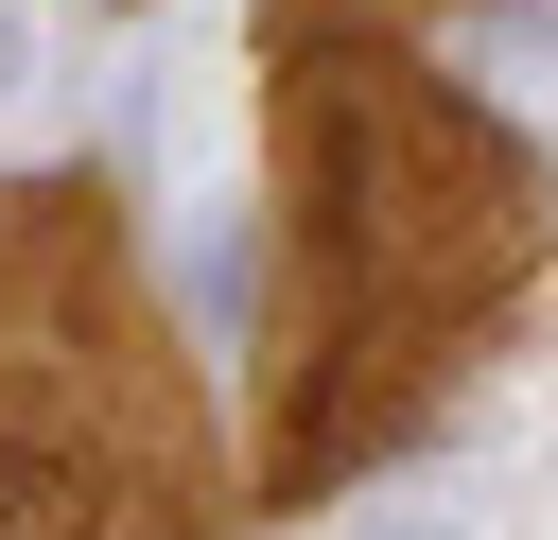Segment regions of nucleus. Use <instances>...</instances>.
<instances>
[{
	"label": "nucleus",
	"instance_id": "obj_2",
	"mask_svg": "<svg viewBox=\"0 0 558 540\" xmlns=\"http://www.w3.org/2000/svg\"><path fill=\"white\" fill-rule=\"evenodd\" d=\"M366 540H418V523H366Z\"/></svg>",
	"mask_w": 558,
	"mask_h": 540
},
{
	"label": "nucleus",
	"instance_id": "obj_1",
	"mask_svg": "<svg viewBox=\"0 0 558 540\" xmlns=\"http://www.w3.org/2000/svg\"><path fill=\"white\" fill-rule=\"evenodd\" d=\"M0 87H17V35H0Z\"/></svg>",
	"mask_w": 558,
	"mask_h": 540
}]
</instances>
